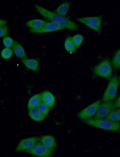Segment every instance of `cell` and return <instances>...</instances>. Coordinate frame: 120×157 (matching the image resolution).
<instances>
[{"mask_svg": "<svg viewBox=\"0 0 120 157\" xmlns=\"http://www.w3.org/2000/svg\"><path fill=\"white\" fill-rule=\"evenodd\" d=\"M34 6L40 14L46 20L56 22L66 29L71 30H78V25L69 18L50 11L38 4H35Z\"/></svg>", "mask_w": 120, "mask_h": 157, "instance_id": "1", "label": "cell"}, {"mask_svg": "<svg viewBox=\"0 0 120 157\" xmlns=\"http://www.w3.org/2000/svg\"><path fill=\"white\" fill-rule=\"evenodd\" d=\"M89 125L104 130L118 132L120 130V122L103 119L91 118L83 121Z\"/></svg>", "mask_w": 120, "mask_h": 157, "instance_id": "2", "label": "cell"}, {"mask_svg": "<svg viewBox=\"0 0 120 157\" xmlns=\"http://www.w3.org/2000/svg\"><path fill=\"white\" fill-rule=\"evenodd\" d=\"M93 71L96 76L110 80L111 78L112 70L109 59L103 60L93 68Z\"/></svg>", "mask_w": 120, "mask_h": 157, "instance_id": "3", "label": "cell"}, {"mask_svg": "<svg viewBox=\"0 0 120 157\" xmlns=\"http://www.w3.org/2000/svg\"><path fill=\"white\" fill-rule=\"evenodd\" d=\"M109 81L103 96V101H113L116 97L119 83V79L117 76L114 75Z\"/></svg>", "mask_w": 120, "mask_h": 157, "instance_id": "4", "label": "cell"}, {"mask_svg": "<svg viewBox=\"0 0 120 157\" xmlns=\"http://www.w3.org/2000/svg\"><path fill=\"white\" fill-rule=\"evenodd\" d=\"M103 17L102 15H100L94 17L78 18L76 19L100 34Z\"/></svg>", "mask_w": 120, "mask_h": 157, "instance_id": "5", "label": "cell"}, {"mask_svg": "<svg viewBox=\"0 0 120 157\" xmlns=\"http://www.w3.org/2000/svg\"><path fill=\"white\" fill-rule=\"evenodd\" d=\"M25 152L35 156L40 157H51L52 156L53 152L39 141L32 147Z\"/></svg>", "mask_w": 120, "mask_h": 157, "instance_id": "6", "label": "cell"}, {"mask_svg": "<svg viewBox=\"0 0 120 157\" xmlns=\"http://www.w3.org/2000/svg\"><path fill=\"white\" fill-rule=\"evenodd\" d=\"M100 101L98 100L88 106L77 114L78 117L83 121L92 118L96 114Z\"/></svg>", "mask_w": 120, "mask_h": 157, "instance_id": "7", "label": "cell"}, {"mask_svg": "<svg viewBox=\"0 0 120 157\" xmlns=\"http://www.w3.org/2000/svg\"><path fill=\"white\" fill-rule=\"evenodd\" d=\"M114 102L113 101H103L100 103L95 115L94 118L103 119L105 118L115 109Z\"/></svg>", "mask_w": 120, "mask_h": 157, "instance_id": "8", "label": "cell"}, {"mask_svg": "<svg viewBox=\"0 0 120 157\" xmlns=\"http://www.w3.org/2000/svg\"><path fill=\"white\" fill-rule=\"evenodd\" d=\"M66 29L58 24L53 21L47 22L42 27L37 29H30L29 31L32 33H43L61 30Z\"/></svg>", "mask_w": 120, "mask_h": 157, "instance_id": "9", "label": "cell"}, {"mask_svg": "<svg viewBox=\"0 0 120 157\" xmlns=\"http://www.w3.org/2000/svg\"><path fill=\"white\" fill-rule=\"evenodd\" d=\"M39 138L33 137L21 140L18 145L15 152L25 151L32 147L38 141Z\"/></svg>", "mask_w": 120, "mask_h": 157, "instance_id": "10", "label": "cell"}, {"mask_svg": "<svg viewBox=\"0 0 120 157\" xmlns=\"http://www.w3.org/2000/svg\"><path fill=\"white\" fill-rule=\"evenodd\" d=\"M39 141L53 152L55 150L57 147L55 139L52 136H43L39 138Z\"/></svg>", "mask_w": 120, "mask_h": 157, "instance_id": "11", "label": "cell"}, {"mask_svg": "<svg viewBox=\"0 0 120 157\" xmlns=\"http://www.w3.org/2000/svg\"><path fill=\"white\" fill-rule=\"evenodd\" d=\"M41 94L42 101L46 104L50 109L52 108L55 104V99L50 91H45Z\"/></svg>", "mask_w": 120, "mask_h": 157, "instance_id": "12", "label": "cell"}, {"mask_svg": "<svg viewBox=\"0 0 120 157\" xmlns=\"http://www.w3.org/2000/svg\"><path fill=\"white\" fill-rule=\"evenodd\" d=\"M21 61L27 68L35 72L39 71V60L38 59L26 58L21 59Z\"/></svg>", "mask_w": 120, "mask_h": 157, "instance_id": "13", "label": "cell"}, {"mask_svg": "<svg viewBox=\"0 0 120 157\" xmlns=\"http://www.w3.org/2000/svg\"><path fill=\"white\" fill-rule=\"evenodd\" d=\"M12 48L14 53L17 57L21 59L27 58L24 48L17 42L14 41Z\"/></svg>", "mask_w": 120, "mask_h": 157, "instance_id": "14", "label": "cell"}, {"mask_svg": "<svg viewBox=\"0 0 120 157\" xmlns=\"http://www.w3.org/2000/svg\"><path fill=\"white\" fill-rule=\"evenodd\" d=\"M28 114L32 120L36 121H41L46 117L42 114L37 107L28 110Z\"/></svg>", "mask_w": 120, "mask_h": 157, "instance_id": "15", "label": "cell"}, {"mask_svg": "<svg viewBox=\"0 0 120 157\" xmlns=\"http://www.w3.org/2000/svg\"><path fill=\"white\" fill-rule=\"evenodd\" d=\"M47 22L45 21L40 19H34L27 21L26 25L31 29H37L44 26Z\"/></svg>", "mask_w": 120, "mask_h": 157, "instance_id": "16", "label": "cell"}, {"mask_svg": "<svg viewBox=\"0 0 120 157\" xmlns=\"http://www.w3.org/2000/svg\"><path fill=\"white\" fill-rule=\"evenodd\" d=\"M42 101L41 94H37L32 96L29 99L27 105L28 110L37 107Z\"/></svg>", "mask_w": 120, "mask_h": 157, "instance_id": "17", "label": "cell"}, {"mask_svg": "<svg viewBox=\"0 0 120 157\" xmlns=\"http://www.w3.org/2000/svg\"><path fill=\"white\" fill-rule=\"evenodd\" d=\"M70 6V3L64 2L61 4L54 12L61 15L65 17Z\"/></svg>", "mask_w": 120, "mask_h": 157, "instance_id": "18", "label": "cell"}, {"mask_svg": "<svg viewBox=\"0 0 120 157\" xmlns=\"http://www.w3.org/2000/svg\"><path fill=\"white\" fill-rule=\"evenodd\" d=\"M64 46L66 50L70 53H75L77 49L73 40L72 37L70 36L66 38Z\"/></svg>", "mask_w": 120, "mask_h": 157, "instance_id": "19", "label": "cell"}, {"mask_svg": "<svg viewBox=\"0 0 120 157\" xmlns=\"http://www.w3.org/2000/svg\"><path fill=\"white\" fill-rule=\"evenodd\" d=\"M105 119L115 122L120 121V108L115 109L105 118Z\"/></svg>", "mask_w": 120, "mask_h": 157, "instance_id": "20", "label": "cell"}, {"mask_svg": "<svg viewBox=\"0 0 120 157\" xmlns=\"http://www.w3.org/2000/svg\"><path fill=\"white\" fill-rule=\"evenodd\" d=\"M111 65L113 68L116 70L120 69V49L115 54L112 61Z\"/></svg>", "mask_w": 120, "mask_h": 157, "instance_id": "21", "label": "cell"}, {"mask_svg": "<svg viewBox=\"0 0 120 157\" xmlns=\"http://www.w3.org/2000/svg\"><path fill=\"white\" fill-rule=\"evenodd\" d=\"M37 107L40 112L46 116L49 114L50 109L49 107L42 101L40 103Z\"/></svg>", "mask_w": 120, "mask_h": 157, "instance_id": "22", "label": "cell"}, {"mask_svg": "<svg viewBox=\"0 0 120 157\" xmlns=\"http://www.w3.org/2000/svg\"><path fill=\"white\" fill-rule=\"evenodd\" d=\"M72 39L76 48H77L82 43L84 37L82 35L77 34L72 37Z\"/></svg>", "mask_w": 120, "mask_h": 157, "instance_id": "23", "label": "cell"}, {"mask_svg": "<svg viewBox=\"0 0 120 157\" xmlns=\"http://www.w3.org/2000/svg\"><path fill=\"white\" fill-rule=\"evenodd\" d=\"M12 53L13 51L10 48L6 47L2 51L1 55L2 58L7 59L11 57Z\"/></svg>", "mask_w": 120, "mask_h": 157, "instance_id": "24", "label": "cell"}, {"mask_svg": "<svg viewBox=\"0 0 120 157\" xmlns=\"http://www.w3.org/2000/svg\"><path fill=\"white\" fill-rule=\"evenodd\" d=\"M3 42L6 47L10 48L12 47L14 41L11 37L6 36L4 37Z\"/></svg>", "mask_w": 120, "mask_h": 157, "instance_id": "25", "label": "cell"}, {"mask_svg": "<svg viewBox=\"0 0 120 157\" xmlns=\"http://www.w3.org/2000/svg\"><path fill=\"white\" fill-rule=\"evenodd\" d=\"M0 36L1 37H4L7 36L8 32V26L5 25L0 27Z\"/></svg>", "mask_w": 120, "mask_h": 157, "instance_id": "26", "label": "cell"}, {"mask_svg": "<svg viewBox=\"0 0 120 157\" xmlns=\"http://www.w3.org/2000/svg\"><path fill=\"white\" fill-rule=\"evenodd\" d=\"M115 108H120V95L114 102Z\"/></svg>", "mask_w": 120, "mask_h": 157, "instance_id": "27", "label": "cell"}, {"mask_svg": "<svg viewBox=\"0 0 120 157\" xmlns=\"http://www.w3.org/2000/svg\"><path fill=\"white\" fill-rule=\"evenodd\" d=\"M7 23V21H6L5 20L3 19H1L0 20V27H1L3 26H4L6 25V24Z\"/></svg>", "mask_w": 120, "mask_h": 157, "instance_id": "28", "label": "cell"}, {"mask_svg": "<svg viewBox=\"0 0 120 157\" xmlns=\"http://www.w3.org/2000/svg\"><path fill=\"white\" fill-rule=\"evenodd\" d=\"M119 82L120 83V77L119 78Z\"/></svg>", "mask_w": 120, "mask_h": 157, "instance_id": "29", "label": "cell"}]
</instances>
